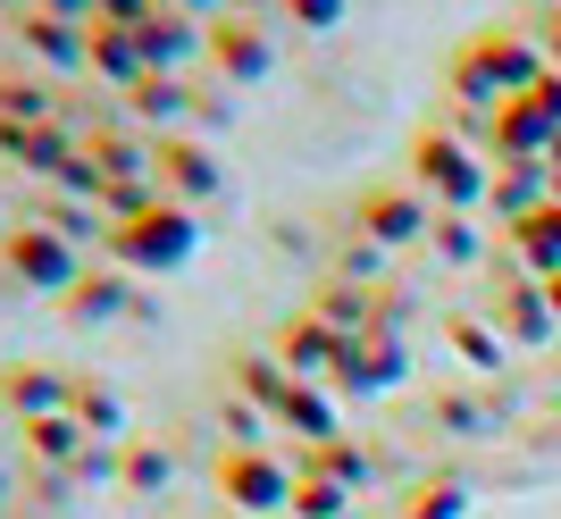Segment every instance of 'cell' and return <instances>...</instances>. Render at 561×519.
Masks as SVG:
<instances>
[{"mask_svg":"<svg viewBox=\"0 0 561 519\" xmlns=\"http://www.w3.org/2000/svg\"><path fill=\"white\" fill-rule=\"evenodd\" d=\"M227 486L243 495V511H277V503L294 495V486H285V470H268V461H234Z\"/></svg>","mask_w":561,"mask_h":519,"instance_id":"cell-4","label":"cell"},{"mask_svg":"<svg viewBox=\"0 0 561 519\" xmlns=\"http://www.w3.org/2000/svg\"><path fill=\"white\" fill-rule=\"evenodd\" d=\"M185 9H193V0H185Z\"/></svg>","mask_w":561,"mask_h":519,"instance_id":"cell-19","label":"cell"},{"mask_svg":"<svg viewBox=\"0 0 561 519\" xmlns=\"http://www.w3.org/2000/svg\"><path fill=\"white\" fill-rule=\"evenodd\" d=\"M76 411H84V419H101L110 436L126 427V411H117V394H110V385H93V394H76Z\"/></svg>","mask_w":561,"mask_h":519,"instance_id":"cell-15","label":"cell"},{"mask_svg":"<svg viewBox=\"0 0 561 519\" xmlns=\"http://www.w3.org/2000/svg\"><path fill=\"white\" fill-rule=\"evenodd\" d=\"M25 34H34V50H43V59H59V68H68V59H84V43H76L68 18H34Z\"/></svg>","mask_w":561,"mask_h":519,"instance_id":"cell-9","label":"cell"},{"mask_svg":"<svg viewBox=\"0 0 561 519\" xmlns=\"http://www.w3.org/2000/svg\"><path fill=\"white\" fill-rule=\"evenodd\" d=\"M218 59H227L243 84H252V76H268V43H260L252 25H227V34H218Z\"/></svg>","mask_w":561,"mask_h":519,"instance_id":"cell-8","label":"cell"},{"mask_svg":"<svg viewBox=\"0 0 561 519\" xmlns=\"http://www.w3.org/2000/svg\"><path fill=\"white\" fill-rule=\"evenodd\" d=\"M285 353H294V369H310V378H319L328 360H344V335H335V327H319V319H302V327L285 335Z\"/></svg>","mask_w":561,"mask_h":519,"instance_id":"cell-6","label":"cell"},{"mask_svg":"<svg viewBox=\"0 0 561 519\" xmlns=\"http://www.w3.org/2000/svg\"><path fill=\"white\" fill-rule=\"evenodd\" d=\"M427 176H436V193H453V201H469V168L453 160V151H427Z\"/></svg>","mask_w":561,"mask_h":519,"instance_id":"cell-12","label":"cell"},{"mask_svg":"<svg viewBox=\"0 0 561 519\" xmlns=\"http://www.w3.org/2000/svg\"><path fill=\"white\" fill-rule=\"evenodd\" d=\"M43 109H50V101L34 93V84H0V118H25V126H34Z\"/></svg>","mask_w":561,"mask_h":519,"instance_id":"cell-13","label":"cell"},{"mask_svg":"<svg viewBox=\"0 0 561 519\" xmlns=\"http://www.w3.org/2000/svg\"><path fill=\"white\" fill-rule=\"evenodd\" d=\"M369 227H386V243H402L420 218H411V201H369Z\"/></svg>","mask_w":561,"mask_h":519,"instance_id":"cell-14","label":"cell"},{"mask_svg":"<svg viewBox=\"0 0 561 519\" xmlns=\"http://www.w3.org/2000/svg\"><path fill=\"white\" fill-rule=\"evenodd\" d=\"M335 9H344V0H294V18H302V25H335Z\"/></svg>","mask_w":561,"mask_h":519,"instance_id":"cell-18","label":"cell"},{"mask_svg":"<svg viewBox=\"0 0 561 519\" xmlns=\"http://www.w3.org/2000/svg\"><path fill=\"white\" fill-rule=\"evenodd\" d=\"M25 436H34V452H43V461H68V452H76V427H68V419H34Z\"/></svg>","mask_w":561,"mask_h":519,"instance_id":"cell-11","label":"cell"},{"mask_svg":"<svg viewBox=\"0 0 561 519\" xmlns=\"http://www.w3.org/2000/svg\"><path fill=\"white\" fill-rule=\"evenodd\" d=\"M9 260H18V268H25V277H34V285H68V268H76V260H68V243H50L43 227L9 243Z\"/></svg>","mask_w":561,"mask_h":519,"instance_id":"cell-3","label":"cell"},{"mask_svg":"<svg viewBox=\"0 0 561 519\" xmlns=\"http://www.w3.org/2000/svg\"><path fill=\"white\" fill-rule=\"evenodd\" d=\"M0 394L18 402V411H34V419H59V378H43V369H9V378H0Z\"/></svg>","mask_w":561,"mask_h":519,"instance_id":"cell-5","label":"cell"},{"mask_svg":"<svg viewBox=\"0 0 561 519\" xmlns=\"http://www.w3.org/2000/svg\"><path fill=\"white\" fill-rule=\"evenodd\" d=\"M135 109H142V118H168V126H176V118H185V84H160V76H142V84H135Z\"/></svg>","mask_w":561,"mask_h":519,"instance_id":"cell-10","label":"cell"},{"mask_svg":"<svg viewBox=\"0 0 561 519\" xmlns=\"http://www.w3.org/2000/svg\"><path fill=\"white\" fill-rule=\"evenodd\" d=\"M168 185H176V193H185V201H193V193H210L218 185V168H210V151H193V142H168Z\"/></svg>","mask_w":561,"mask_h":519,"instance_id":"cell-7","label":"cell"},{"mask_svg":"<svg viewBox=\"0 0 561 519\" xmlns=\"http://www.w3.org/2000/svg\"><path fill=\"white\" fill-rule=\"evenodd\" d=\"M193 252V210H176V201H151V210L117 235V260H135V268H176V260Z\"/></svg>","mask_w":561,"mask_h":519,"instance_id":"cell-1","label":"cell"},{"mask_svg":"<svg viewBox=\"0 0 561 519\" xmlns=\"http://www.w3.org/2000/svg\"><path fill=\"white\" fill-rule=\"evenodd\" d=\"M135 50H142V68H176V59H193V18H185V9H151V25H135Z\"/></svg>","mask_w":561,"mask_h":519,"instance_id":"cell-2","label":"cell"},{"mask_svg":"<svg viewBox=\"0 0 561 519\" xmlns=\"http://www.w3.org/2000/svg\"><path fill=\"white\" fill-rule=\"evenodd\" d=\"M344 511V495H335V486H302V519H335Z\"/></svg>","mask_w":561,"mask_h":519,"instance_id":"cell-16","label":"cell"},{"mask_svg":"<svg viewBox=\"0 0 561 519\" xmlns=\"http://www.w3.org/2000/svg\"><path fill=\"white\" fill-rule=\"evenodd\" d=\"M227 427H234V445H252V436H260V411H252V402H234Z\"/></svg>","mask_w":561,"mask_h":519,"instance_id":"cell-17","label":"cell"}]
</instances>
